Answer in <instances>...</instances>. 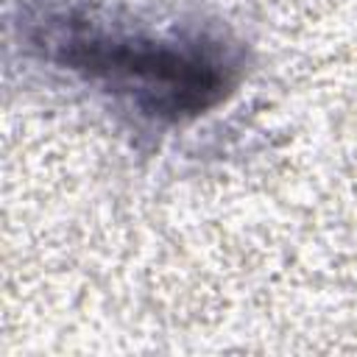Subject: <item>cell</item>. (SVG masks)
I'll return each mask as SVG.
<instances>
[{
  "label": "cell",
  "mask_w": 357,
  "mask_h": 357,
  "mask_svg": "<svg viewBox=\"0 0 357 357\" xmlns=\"http://www.w3.org/2000/svg\"><path fill=\"white\" fill-rule=\"evenodd\" d=\"M45 45L56 61L128 95L156 117L198 114L226 89V64L198 42L178 45L84 20H61L47 22Z\"/></svg>",
  "instance_id": "obj_1"
}]
</instances>
